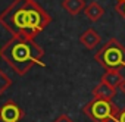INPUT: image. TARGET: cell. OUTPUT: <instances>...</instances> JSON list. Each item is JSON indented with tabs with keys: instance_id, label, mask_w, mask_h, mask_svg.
Segmentation results:
<instances>
[{
	"instance_id": "2e32d148",
	"label": "cell",
	"mask_w": 125,
	"mask_h": 122,
	"mask_svg": "<svg viewBox=\"0 0 125 122\" xmlns=\"http://www.w3.org/2000/svg\"><path fill=\"white\" fill-rule=\"evenodd\" d=\"M118 2H124V0H118Z\"/></svg>"
},
{
	"instance_id": "9c48e42d",
	"label": "cell",
	"mask_w": 125,
	"mask_h": 122,
	"mask_svg": "<svg viewBox=\"0 0 125 122\" xmlns=\"http://www.w3.org/2000/svg\"><path fill=\"white\" fill-rule=\"evenodd\" d=\"M62 8L69 15L77 16L80 12H83L85 9V2L84 0H63V2H62Z\"/></svg>"
},
{
	"instance_id": "6da1fadb",
	"label": "cell",
	"mask_w": 125,
	"mask_h": 122,
	"mask_svg": "<svg viewBox=\"0 0 125 122\" xmlns=\"http://www.w3.org/2000/svg\"><path fill=\"white\" fill-rule=\"evenodd\" d=\"M52 22V16L35 0H13L0 12V25L12 37L35 38Z\"/></svg>"
},
{
	"instance_id": "4fadbf2b",
	"label": "cell",
	"mask_w": 125,
	"mask_h": 122,
	"mask_svg": "<svg viewBox=\"0 0 125 122\" xmlns=\"http://www.w3.org/2000/svg\"><path fill=\"white\" fill-rule=\"evenodd\" d=\"M53 122H74V121H72V119H71L66 113H62V115H59V116H57Z\"/></svg>"
},
{
	"instance_id": "7a4b0ae2",
	"label": "cell",
	"mask_w": 125,
	"mask_h": 122,
	"mask_svg": "<svg viewBox=\"0 0 125 122\" xmlns=\"http://www.w3.org/2000/svg\"><path fill=\"white\" fill-rule=\"evenodd\" d=\"M44 49L38 46L34 38H21V37H12L9 41L3 44L0 49V57L19 75L24 77L28 74V71L43 63Z\"/></svg>"
},
{
	"instance_id": "9a60e30c",
	"label": "cell",
	"mask_w": 125,
	"mask_h": 122,
	"mask_svg": "<svg viewBox=\"0 0 125 122\" xmlns=\"http://www.w3.org/2000/svg\"><path fill=\"white\" fill-rule=\"evenodd\" d=\"M118 88H119V90H121V93H122V94L125 96V78L122 80V82L119 84V87H118Z\"/></svg>"
},
{
	"instance_id": "3957f363",
	"label": "cell",
	"mask_w": 125,
	"mask_h": 122,
	"mask_svg": "<svg viewBox=\"0 0 125 122\" xmlns=\"http://www.w3.org/2000/svg\"><path fill=\"white\" fill-rule=\"evenodd\" d=\"M94 59L106 71L125 68V46L118 38H110L97 50Z\"/></svg>"
},
{
	"instance_id": "ba28073f",
	"label": "cell",
	"mask_w": 125,
	"mask_h": 122,
	"mask_svg": "<svg viewBox=\"0 0 125 122\" xmlns=\"http://www.w3.org/2000/svg\"><path fill=\"white\" fill-rule=\"evenodd\" d=\"M84 15L90 22H97L103 15H104V8L99 3V2H91L85 6L84 9Z\"/></svg>"
},
{
	"instance_id": "5b68a950",
	"label": "cell",
	"mask_w": 125,
	"mask_h": 122,
	"mask_svg": "<svg viewBox=\"0 0 125 122\" xmlns=\"http://www.w3.org/2000/svg\"><path fill=\"white\" fill-rule=\"evenodd\" d=\"M24 118V110L10 99L0 107V121L2 122H19Z\"/></svg>"
},
{
	"instance_id": "30bf717a",
	"label": "cell",
	"mask_w": 125,
	"mask_h": 122,
	"mask_svg": "<svg viewBox=\"0 0 125 122\" xmlns=\"http://www.w3.org/2000/svg\"><path fill=\"white\" fill-rule=\"evenodd\" d=\"M122 80H124V77H122V74H121L119 69L106 71V72L103 74V77H102V81H104L106 84H109V85H112V87H115V88L119 87V84L122 82Z\"/></svg>"
},
{
	"instance_id": "8fae6325",
	"label": "cell",
	"mask_w": 125,
	"mask_h": 122,
	"mask_svg": "<svg viewBox=\"0 0 125 122\" xmlns=\"http://www.w3.org/2000/svg\"><path fill=\"white\" fill-rule=\"evenodd\" d=\"M12 85V80L8 77V74L0 68V96H2L6 90H9Z\"/></svg>"
},
{
	"instance_id": "8992f818",
	"label": "cell",
	"mask_w": 125,
	"mask_h": 122,
	"mask_svg": "<svg viewBox=\"0 0 125 122\" xmlns=\"http://www.w3.org/2000/svg\"><path fill=\"white\" fill-rule=\"evenodd\" d=\"M91 94H93V99H102V100H110L112 102L113 97H116V88L100 80V82L93 88Z\"/></svg>"
},
{
	"instance_id": "277c9868",
	"label": "cell",
	"mask_w": 125,
	"mask_h": 122,
	"mask_svg": "<svg viewBox=\"0 0 125 122\" xmlns=\"http://www.w3.org/2000/svg\"><path fill=\"white\" fill-rule=\"evenodd\" d=\"M119 112L121 109L113 102L102 99H93L83 107V113L94 122H103V121L116 122L119 118Z\"/></svg>"
},
{
	"instance_id": "5bb4252c",
	"label": "cell",
	"mask_w": 125,
	"mask_h": 122,
	"mask_svg": "<svg viewBox=\"0 0 125 122\" xmlns=\"http://www.w3.org/2000/svg\"><path fill=\"white\" fill-rule=\"evenodd\" d=\"M116 122H125V109H121V112H119V118H118Z\"/></svg>"
},
{
	"instance_id": "52a82bcc",
	"label": "cell",
	"mask_w": 125,
	"mask_h": 122,
	"mask_svg": "<svg viewBox=\"0 0 125 122\" xmlns=\"http://www.w3.org/2000/svg\"><path fill=\"white\" fill-rule=\"evenodd\" d=\"M100 40H102V37L99 35V32H97L94 28H88V30H85V31L80 35V43H81L85 49H88V50L96 49L97 44L100 43Z\"/></svg>"
},
{
	"instance_id": "e0dca14e",
	"label": "cell",
	"mask_w": 125,
	"mask_h": 122,
	"mask_svg": "<svg viewBox=\"0 0 125 122\" xmlns=\"http://www.w3.org/2000/svg\"><path fill=\"white\" fill-rule=\"evenodd\" d=\"M103 122H109V121H103Z\"/></svg>"
},
{
	"instance_id": "7c38bea8",
	"label": "cell",
	"mask_w": 125,
	"mask_h": 122,
	"mask_svg": "<svg viewBox=\"0 0 125 122\" xmlns=\"http://www.w3.org/2000/svg\"><path fill=\"white\" fill-rule=\"evenodd\" d=\"M115 10H116V13L125 21V0H124V2H118V3L115 5Z\"/></svg>"
}]
</instances>
